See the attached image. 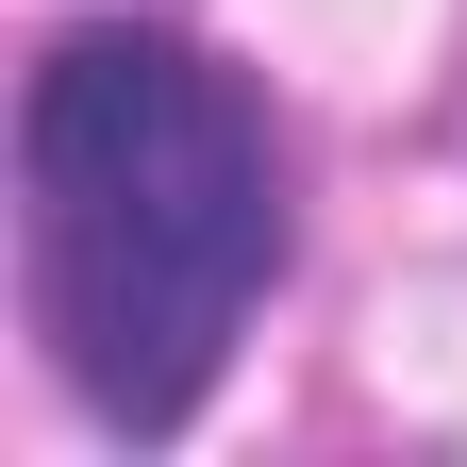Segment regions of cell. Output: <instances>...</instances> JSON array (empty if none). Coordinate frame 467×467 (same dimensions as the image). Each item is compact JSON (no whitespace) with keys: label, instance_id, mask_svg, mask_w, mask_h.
Returning <instances> with one entry per match:
<instances>
[{"label":"cell","instance_id":"1","mask_svg":"<svg viewBox=\"0 0 467 467\" xmlns=\"http://www.w3.org/2000/svg\"><path fill=\"white\" fill-rule=\"evenodd\" d=\"M17 167H34V301H50V350H67L84 418L100 434H184L234 317L284 267L267 100L234 67H201L184 34L100 17L34 67Z\"/></svg>","mask_w":467,"mask_h":467}]
</instances>
